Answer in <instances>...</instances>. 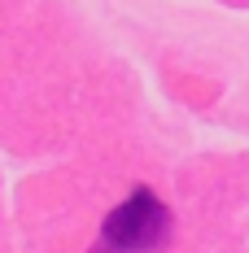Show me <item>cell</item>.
I'll return each instance as SVG.
<instances>
[{"label": "cell", "instance_id": "6da1fadb", "mask_svg": "<svg viewBox=\"0 0 249 253\" xmlns=\"http://www.w3.org/2000/svg\"><path fill=\"white\" fill-rule=\"evenodd\" d=\"M171 227H175L171 210L149 188H136L118 210L105 214L92 253H157L171 245Z\"/></svg>", "mask_w": 249, "mask_h": 253}]
</instances>
